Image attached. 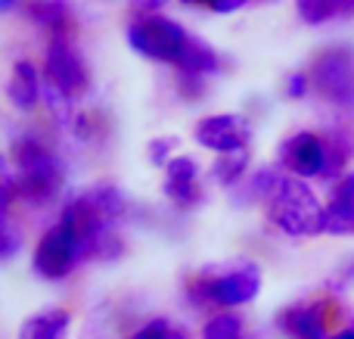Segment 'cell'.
Here are the masks:
<instances>
[{
    "mask_svg": "<svg viewBox=\"0 0 354 339\" xmlns=\"http://www.w3.org/2000/svg\"><path fill=\"white\" fill-rule=\"evenodd\" d=\"M202 339H243V321L233 311H221L202 327Z\"/></svg>",
    "mask_w": 354,
    "mask_h": 339,
    "instance_id": "d6986e66",
    "label": "cell"
},
{
    "mask_svg": "<svg viewBox=\"0 0 354 339\" xmlns=\"http://www.w3.org/2000/svg\"><path fill=\"white\" fill-rule=\"evenodd\" d=\"M196 178H199V165L189 156H174L165 174V196L180 205H193L196 196H199L196 193Z\"/></svg>",
    "mask_w": 354,
    "mask_h": 339,
    "instance_id": "7c38bea8",
    "label": "cell"
},
{
    "mask_svg": "<svg viewBox=\"0 0 354 339\" xmlns=\"http://www.w3.org/2000/svg\"><path fill=\"white\" fill-rule=\"evenodd\" d=\"M189 302L205 309V305H245L261 293V271L252 262H239L230 271L218 274V277H208V274H199L196 280H189L187 286Z\"/></svg>",
    "mask_w": 354,
    "mask_h": 339,
    "instance_id": "7a4b0ae2",
    "label": "cell"
},
{
    "mask_svg": "<svg viewBox=\"0 0 354 339\" xmlns=\"http://www.w3.org/2000/svg\"><path fill=\"white\" fill-rule=\"evenodd\" d=\"M249 0H208V6H212L214 12H221V16H227V12H236L239 6H245Z\"/></svg>",
    "mask_w": 354,
    "mask_h": 339,
    "instance_id": "603a6c76",
    "label": "cell"
},
{
    "mask_svg": "<svg viewBox=\"0 0 354 339\" xmlns=\"http://www.w3.org/2000/svg\"><path fill=\"white\" fill-rule=\"evenodd\" d=\"M196 143L205 149H214V153H236V149H245L249 143V125L239 116H208L196 125L193 131Z\"/></svg>",
    "mask_w": 354,
    "mask_h": 339,
    "instance_id": "ba28073f",
    "label": "cell"
},
{
    "mask_svg": "<svg viewBox=\"0 0 354 339\" xmlns=\"http://www.w3.org/2000/svg\"><path fill=\"white\" fill-rule=\"evenodd\" d=\"M16 6V0H0V10H12Z\"/></svg>",
    "mask_w": 354,
    "mask_h": 339,
    "instance_id": "484cf974",
    "label": "cell"
},
{
    "mask_svg": "<svg viewBox=\"0 0 354 339\" xmlns=\"http://www.w3.org/2000/svg\"><path fill=\"white\" fill-rule=\"evenodd\" d=\"M348 3H351V6H354V0H348Z\"/></svg>",
    "mask_w": 354,
    "mask_h": 339,
    "instance_id": "83f0119b",
    "label": "cell"
},
{
    "mask_svg": "<svg viewBox=\"0 0 354 339\" xmlns=\"http://www.w3.org/2000/svg\"><path fill=\"white\" fill-rule=\"evenodd\" d=\"M280 324L292 339H330L326 336V305H295L283 311Z\"/></svg>",
    "mask_w": 354,
    "mask_h": 339,
    "instance_id": "8fae6325",
    "label": "cell"
},
{
    "mask_svg": "<svg viewBox=\"0 0 354 339\" xmlns=\"http://www.w3.org/2000/svg\"><path fill=\"white\" fill-rule=\"evenodd\" d=\"M16 230H12V224H10V218H3V249H0V255L3 259H12V253H16Z\"/></svg>",
    "mask_w": 354,
    "mask_h": 339,
    "instance_id": "7402d4cb",
    "label": "cell"
},
{
    "mask_svg": "<svg viewBox=\"0 0 354 339\" xmlns=\"http://www.w3.org/2000/svg\"><path fill=\"white\" fill-rule=\"evenodd\" d=\"M305 93H308V78L305 75H289L286 78V97L299 100V97H305Z\"/></svg>",
    "mask_w": 354,
    "mask_h": 339,
    "instance_id": "44dd1931",
    "label": "cell"
},
{
    "mask_svg": "<svg viewBox=\"0 0 354 339\" xmlns=\"http://www.w3.org/2000/svg\"><path fill=\"white\" fill-rule=\"evenodd\" d=\"M314 78L324 97H330L333 103H351L354 100V68L351 59L345 53H326L314 66Z\"/></svg>",
    "mask_w": 354,
    "mask_h": 339,
    "instance_id": "9c48e42d",
    "label": "cell"
},
{
    "mask_svg": "<svg viewBox=\"0 0 354 339\" xmlns=\"http://www.w3.org/2000/svg\"><path fill=\"white\" fill-rule=\"evenodd\" d=\"M177 149V137H159V140L149 143V159H153V165H171V156Z\"/></svg>",
    "mask_w": 354,
    "mask_h": 339,
    "instance_id": "ffe728a7",
    "label": "cell"
},
{
    "mask_svg": "<svg viewBox=\"0 0 354 339\" xmlns=\"http://www.w3.org/2000/svg\"><path fill=\"white\" fill-rule=\"evenodd\" d=\"M47 81L53 87H59L62 93H78L87 87V68L84 59L78 56V50L68 44L66 35H53L47 47Z\"/></svg>",
    "mask_w": 354,
    "mask_h": 339,
    "instance_id": "8992f818",
    "label": "cell"
},
{
    "mask_svg": "<svg viewBox=\"0 0 354 339\" xmlns=\"http://www.w3.org/2000/svg\"><path fill=\"white\" fill-rule=\"evenodd\" d=\"M180 3H205V0H180Z\"/></svg>",
    "mask_w": 354,
    "mask_h": 339,
    "instance_id": "4316f807",
    "label": "cell"
},
{
    "mask_svg": "<svg viewBox=\"0 0 354 339\" xmlns=\"http://www.w3.org/2000/svg\"><path fill=\"white\" fill-rule=\"evenodd\" d=\"M10 100L19 106V109H35V103L41 100L44 87L41 78H37V68L31 66L28 59H19L12 66V78H10Z\"/></svg>",
    "mask_w": 354,
    "mask_h": 339,
    "instance_id": "4fadbf2b",
    "label": "cell"
},
{
    "mask_svg": "<svg viewBox=\"0 0 354 339\" xmlns=\"http://www.w3.org/2000/svg\"><path fill=\"white\" fill-rule=\"evenodd\" d=\"M324 234H354V172L345 174L333 190V203L324 212Z\"/></svg>",
    "mask_w": 354,
    "mask_h": 339,
    "instance_id": "30bf717a",
    "label": "cell"
},
{
    "mask_svg": "<svg viewBox=\"0 0 354 339\" xmlns=\"http://www.w3.org/2000/svg\"><path fill=\"white\" fill-rule=\"evenodd\" d=\"M348 6V0H295V10H299L301 22L308 25H324L330 22L333 16H339V12Z\"/></svg>",
    "mask_w": 354,
    "mask_h": 339,
    "instance_id": "e0dca14e",
    "label": "cell"
},
{
    "mask_svg": "<svg viewBox=\"0 0 354 339\" xmlns=\"http://www.w3.org/2000/svg\"><path fill=\"white\" fill-rule=\"evenodd\" d=\"M330 339H354V324H348V327H342L336 336H330Z\"/></svg>",
    "mask_w": 354,
    "mask_h": 339,
    "instance_id": "d4e9b609",
    "label": "cell"
},
{
    "mask_svg": "<svg viewBox=\"0 0 354 339\" xmlns=\"http://www.w3.org/2000/svg\"><path fill=\"white\" fill-rule=\"evenodd\" d=\"M128 339H131V336H128Z\"/></svg>",
    "mask_w": 354,
    "mask_h": 339,
    "instance_id": "f1b7e54d",
    "label": "cell"
},
{
    "mask_svg": "<svg viewBox=\"0 0 354 339\" xmlns=\"http://www.w3.org/2000/svg\"><path fill=\"white\" fill-rule=\"evenodd\" d=\"M280 162L295 178H317L326 174V140L311 131H299L280 147Z\"/></svg>",
    "mask_w": 354,
    "mask_h": 339,
    "instance_id": "52a82bcc",
    "label": "cell"
},
{
    "mask_svg": "<svg viewBox=\"0 0 354 339\" xmlns=\"http://www.w3.org/2000/svg\"><path fill=\"white\" fill-rule=\"evenodd\" d=\"M324 205L314 190L299 178H283L280 190L270 199V218L289 237H317L324 234Z\"/></svg>",
    "mask_w": 354,
    "mask_h": 339,
    "instance_id": "6da1fadb",
    "label": "cell"
},
{
    "mask_svg": "<svg viewBox=\"0 0 354 339\" xmlns=\"http://www.w3.org/2000/svg\"><path fill=\"white\" fill-rule=\"evenodd\" d=\"M165 3L168 0H131V6H137V10H159Z\"/></svg>",
    "mask_w": 354,
    "mask_h": 339,
    "instance_id": "cb8c5ba5",
    "label": "cell"
},
{
    "mask_svg": "<svg viewBox=\"0 0 354 339\" xmlns=\"http://www.w3.org/2000/svg\"><path fill=\"white\" fill-rule=\"evenodd\" d=\"M16 168H19V184H22V196L31 203H50L62 184L59 165H56L53 153L44 149L37 140H22L16 147Z\"/></svg>",
    "mask_w": 354,
    "mask_h": 339,
    "instance_id": "3957f363",
    "label": "cell"
},
{
    "mask_svg": "<svg viewBox=\"0 0 354 339\" xmlns=\"http://www.w3.org/2000/svg\"><path fill=\"white\" fill-rule=\"evenodd\" d=\"M31 19L44 28H50L53 35H66L68 28V6L62 0H31L28 6Z\"/></svg>",
    "mask_w": 354,
    "mask_h": 339,
    "instance_id": "2e32d148",
    "label": "cell"
},
{
    "mask_svg": "<svg viewBox=\"0 0 354 339\" xmlns=\"http://www.w3.org/2000/svg\"><path fill=\"white\" fill-rule=\"evenodd\" d=\"M87 246L66 228V224H56L53 230L41 237L35 249V271L41 274L44 280H62L72 274V268L78 265L81 259H87Z\"/></svg>",
    "mask_w": 354,
    "mask_h": 339,
    "instance_id": "5b68a950",
    "label": "cell"
},
{
    "mask_svg": "<svg viewBox=\"0 0 354 339\" xmlns=\"http://www.w3.org/2000/svg\"><path fill=\"white\" fill-rule=\"evenodd\" d=\"M72 324V315L62 309H50L44 315H35L19 327V339H62Z\"/></svg>",
    "mask_w": 354,
    "mask_h": 339,
    "instance_id": "5bb4252c",
    "label": "cell"
},
{
    "mask_svg": "<svg viewBox=\"0 0 354 339\" xmlns=\"http://www.w3.org/2000/svg\"><path fill=\"white\" fill-rule=\"evenodd\" d=\"M187 41L189 35L183 31V25H177L174 19H165V16L137 19L128 28V44L153 62H177Z\"/></svg>",
    "mask_w": 354,
    "mask_h": 339,
    "instance_id": "277c9868",
    "label": "cell"
},
{
    "mask_svg": "<svg viewBox=\"0 0 354 339\" xmlns=\"http://www.w3.org/2000/svg\"><path fill=\"white\" fill-rule=\"evenodd\" d=\"M245 165H249V153H245V149L218 156V162H214V168H212L214 181H221V184H236V181L243 178Z\"/></svg>",
    "mask_w": 354,
    "mask_h": 339,
    "instance_id": "ac0fdd59",
    "label": "cell"
},
{
    "mask_svg": "<svg viewBox=\"0 0 354 339\" xmlns=\"http://www.w3.org/2000/svg\"><path fill=\"white\" fill-rule=\"evenodd\" d=\"M174 66H180L187 75H193V78H202V75H212L221 68L218 62V53H214L212 47H208L205 41H199V37H189L187 47L180 50V56H177Z\"/></svg>",
    "mask_w": 354,
    "mask_h": 339,
    "instance_id": "9a60e30c",
    "label": "cell"
}]
</instances>
